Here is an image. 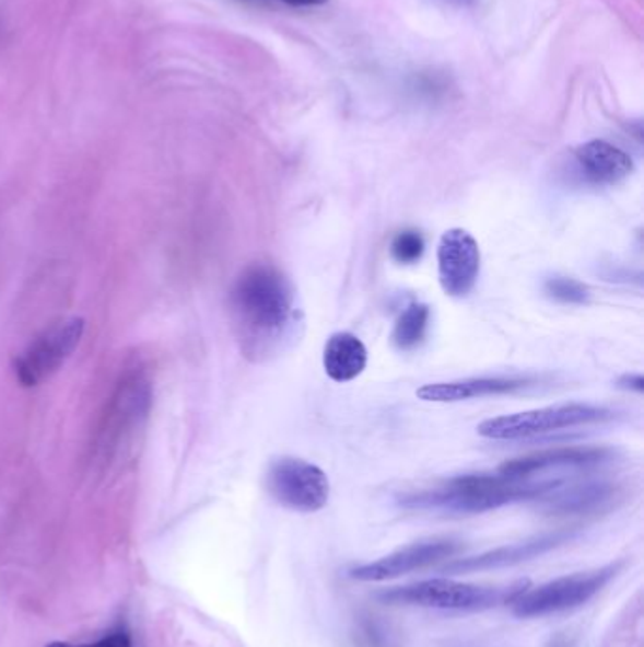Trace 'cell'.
Here are the masks:
<instances>
[{
  "instance_id": "9a60e30c",
  "label": "cell",
  "mask_w": 644,
  "mask_h": 647,
  "mask_svg": "<svg viewBox=\"0 0 644 647\" xmlns=\"http://www.w3.org/2000/svg\"><path fill=\"white\" fill-rule=\"evenodd\" d=\"M367 366V348L358 335L339 332L331 335L324 348V368L335 383H348L363 373Z\"/></svg>"
},
{
  "instance_id": "3957f363",
  "label": "cell",
  "mask_w": 644,
  "mask_h": 647,
  "mask_svg": "<svg viewBox=\"0 0 644 647\" xmlns=\"http://www.w3.org/2000/svg\"><path fill=\"white\" fill-rule=\"evenodd\" d=\"M524 589L526 584L522 581L508 587H493L464 584L456 579L433 578L386 589L378 592L376 599L384 604L425 608L441 612H484L501 604H511Z\"/></svg>"
},
{
  "instance_id": "6da1fadb",
  "label": "cell",
  "mask_w": 644,
  "mask_h": 647,
  "mask_svg": "<svg viewBox=\"0 0 644 647\" xmlns=\"http://www.w3.org/2000/svg\"><path fill=\"white\" fill-rule=\"evenodd\" d=\"M229 309L238 345L249 360L277 355L297 321L293 286L272 265H251L241 273L229 293Z\"/></svg>"
},
{
  "instance_id": "ffe728a7",
  "label": "cell",
  "mask_w": 644,
  "mask_h": 647,
  "mask_svg": "<svg viewBox=\"0 0 644 647\" xmlns=\"http://www.w3.org/2000/svg\"><path fill=\"white\" fill-rule=\"evenodd\" d=\"M46 647H132L131 638L125 633L110 634L95 644H70V642H51Z\"/></svg>"
},
{
  "instance_id": "44dd1931",
  "label": "cell",
  "mask_w": 644,
  "mask_h": 647,
  "mask_svg": "<svg viewBox=\"0 0 644 647\" xmlns=\"http://www.w3.org/2000/svg\"><path fill=\"white\" fill-rule=\"evenodd\" d=\"M620 386L623 389H631L637 390V392H643L644 389V379L641 376H625L620 379Z\"/></svg>"
},
{
  "instance_id": "5b68a950",
  "label": "cell",
  "mask_w": 644,
  "mask_h": 647,
  "mask_svg": "<svg viewBox=\"0 0 644 647\" xmlns=\"http://www.w3.org/2000/svg\"><path fill=\"white\" fill-rule=\"evenodd\" d=\"M612 418V411L588 404H565L542 407V409L524 411L514 415L488 418L478 426L482 438L497 441L534 438L550 431L565 430L575 426L594 425Z\"/></svg>"
},
{
  "instance_id": "8fae6325",
  "label": "cell",
  "mask_w": 644,
  "mask_h": 647,
  "mask_svg": "<svg viewBox=\"0 0 644 647\" xmlns=\"http://www.w3.org/2000/svg\"><path fill=\"white\" fill-rule=\"evenodd\" d=\"M573 171L588 186H614L633 173V160L607 140H589L573 152Z\"/></svg>"
},
{
  "instance_id": "8992f818",
  "label": "cell",
  "mask_w": 644,
  "mask_h": 647,
  "mask_svg": "<svg viewBox=\"0 0 644 647\" xmlns=\"http://www.w3.org/2000/svg\"><path fill=\"white\" fill-rule=\"evenodd\" d=\"M267 490L274 500L298 513H314L326 508L329 480L324 470L306 460L282 457L267 470Z\"/></svg>"
},
{
  "instance_id": "7c38bea8",
  "label": "cell",
  "mask_w": 644,
  "mask_h": 647,
  "mask_svg": "<svg viewBox=\"0 0 644 647\" xmlns=\"http://www.w3.org/2000/svg\"><path fill=\"white\" fill-rule=\"evenodd\" d=\"M610 457L612 451L605 447H561L508 460L499 467V474L511 480H531L534 475L545 474L548 470L558 467L597 466L610 460Z\"/></svg>"
},
{
  "instance_id": "e0dca14e",
  "label": "cell",
  "mask_w": 644,
  "mask_h": 647,
  "mask_svg": "<svg viewBox=\"0 0 644 647\" xmlns=\"http://www.w3.org/2000/svg\"><path fill=\"white\" fill-rule=\"evenodd\" d=\"M353 647H397L394 634L376 617H361L353 633Z\"/></svg>"
},
{
  "instance_id": "52a82bcc",
  "label": "cell",
  "mask_w": 644,
  "mask_h": 647,
  "mask_svg": "<svg viewBox=\"0 0 644 647\" xmlns=\"http://www.w3.org/2000/svg\"><path fill=\"white\" fill-rule=\"evenodd\" d=\"M82 319H69L49 327L15 360V377L23 386H36L67 362L82 339Z\"/></svg>"
},
{
  "instance_id": "277c9868",
  "label": "cell",
  "mask_w": 644,
  "mask_h": 647,
  "mask_svg": "<svg viewBox=\"0 0 644 647\" xmlns=\"http://www.w3.org/2000/svg\"><path fill=\"white\" fill-rule=\"evenodd\" d=\"M618 568V564H609L597 570L578 571L537 587H526L511 602L514 615L519 620H537L576 610L596 599L610 584V579L617 576Z\"/></svg>"
},
{
  "instance_id": "603a6c76",
  "label": "cell",
  "mask_w": 644,
  "mask_h": 647,
  "mask_svg": "<svg viewBox=\"0 0 644 647\" xmlns=\"http://www.w3.org/2000/svg\"><path fill=\"white\" fill-rule=\"evenodd\" d=\"M444 2H450V4H457V7H467V4H471L475 0H444Z\"/></svg>"
},
{
  "instance_id": "2e32d148",
  "label": "cell",
  "mask_w": 644,
  "mask_h": 647,
  "mask_svg": "<svg viewBox=\"0 0 644 647\" xmlns=\"http://www.w3.org/2000/svg\"><path fill=\"white\" fill-rule=\"evenodd\" d=\"M430 326V307L422 303H410L401 316L395 322L394 339L395 347L399 350H412L423 342Z\"/></svg>"
},
{
  "instance_id": "7402d4cb",
  "label": "cell",
  "mask_w": 644,
  "mask_h": 647,
  "mask_svg": "<svg viewBox=\"0 0 644 647\" xmlns=\"http://www.w3.org/2000/svg\"><path fill=\"white\" fill-rule=\"evenodd\" d=\"M285 4H291V7H318V4H324L327 0H282Z\"/></svg>"
},
{
  "instance_id": "d6986e66",
  "label": "cell",
  "mask_w": 644,
  "mask_h": 647,
  "mask_svg": "<svg viewBox=\"0 0 644 647\" xmlns=\"http://www.w3.org/2000/svg\"><path fill=\"white\" fill-rule=\"evenodd\" d=\"M423 249H425L423 238L414 230L401 231L391 241V256L399 264H415L418 259L422 258Z\"/></svg>"
},
{
  "instance_id": "ac0fdd59",
  "label": "cell",
  "mask_w": 644,
  "mask_h": 647,
  "mask_svg": "<svg viewBox=\"0 0 644 647\" xmlns=\"http://www.w3.org/2000/svg\"><path fill=\"white\" fill-rule=\"evenodd\" d=\"M545 292L565 305H582L589 300L588 286L569 277H552L545 282Z\"/></svg>"
},
{
  "instance_id": "4fadbf2b",
  "label": "cell",
  "mask_w": 644,
  "mask_h": 647,
  "mask_svg": "<svg viewBox=\"0 0 644 647\" xmlns=\"http://www.w3.org/2000/svg\"><path fill=\"white\" fill-rule=\"evenodd\" d=\"M535 377H472L450 383L425 384L415 394L423 402L457 404L472 397L501 396L535 386Z\"/></svg>"
},
{
  "instance_id": "5bb4252c",
  "label": "cell",
  "mask_w": 644,
  "mask_h": 647,
  "mask_svg": "<svg viewBox=\"0 0 644 647\" xmlns=\"http://www.w3.org/2000/svg\"><path fill=\"white\" fill-rule=\"evenodd\" d=\"M617 487L607 483H586L569 488H561L560 483L547 496H542V500L558 516H582L607 508L617 498Z\"/></svg>"
},
{
  "instance_id": "7a4b0ae2",
  "label": "cell",
  "mask_w": 644,
  "mask_h": 647,
  "mask_svg": "<svg viewBox=\"0 0 644 647\" xmlns=\"http://www.w3.org/2000/svg\"><path fill=\"white\" fill-rule=\"evenodd\" d=\"M560 481L511 480L501 474L457 475L438 487L405 496V508L443 513H484L514 501L547 496Z\"/></svg>"
},
{
  "instance_id": "30bf717a",
  "label": "cell",
  "mask_w": 644,
  "mask_h": 647,
  "mask_svg": "<svg viewBox=\"0 0 644 647\" xmlns=\"http://www.w3.org/2000/svg\"><path fill=\"white\" fill-rule=\"evenodd\" d=\"M573 538V532L563 530L554 534H545V536L529 538L526 542L511 543L503 547H495L492 551H485L475 557L454 558L446 563L444 571L450 574H475V571L501 570V568H511L516 564L527 563L534 558L547 555L548 551L560 547Z\"/></svg>"
},
{
  "instance_id": "9c48e42d",
  "label": "cell",
  "mask_w": 644,
  "mask_h": 647,
  "mask_svg": "<svg viewBox=\"0 0 644 647\" xmlns=\"http://www.w3.org/2000/svg\"><path fill=\"white\" fill-rule=\"evenodd\" d=\"M436 262L446 296L465 298L471 293L480 275V249L469 231H446L438 243Z\"/></svg>"
},
{
  "instance_id": "ba28073f",
  "label": "cell",
  "mask_w": 644,
  "mask_h": 647,
  "mask_svg": "<svg viewBox=\"0 0 644 647\" xmlns=\"http://www.w3.org/2000/svg\"><path fill=\"white\" fill-rule=\"evenodd\" d=\"M459 550H461V543L450 538L422 540V542L405 545L386 557L353 566L352 570L348 571V578L353 581H363V584H382V581L401 578L412 571L423 570L433 564L454 558Z\"/></svg>"
}]
</instances>
